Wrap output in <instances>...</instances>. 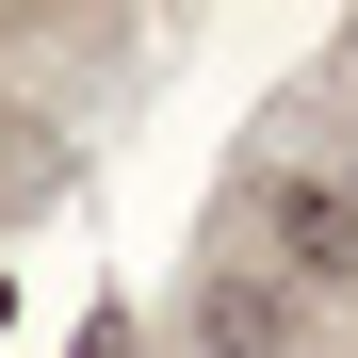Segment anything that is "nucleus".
<instances>
[{"mask_svg": "<svg viewBox=\"0 0 358 358\" xmlns=\"http://www.w3.org/2000/svg\"><path fill=\"white\" fill-rule=\"evenodd\" d=\"M277 245H293V277H358V179H293Z\"/></svg>", "mask_w": 358, "mask_h": 358, "instance_id": "1", "label": "nucleus"}, {"mask_svg": "<svg viewBox=\"0 0 358 358\" xmlns=\"http://www.w3.org/2000/svg\"><path fill=\"white\" fill-rule=\"evenodd\" d=\"M196 342H212V358H277V342H293V293H277V277H212V293H196Z\"/></svg>", "mask_w": 358, "mask_h": 358, "instance_id": "2", "label": "nucleus"}, {"mask_svg": "<svg viewBox=\"0 0 358 358\" xmlns=\"http://www.w3.org/2000/svg\"><path fill=\"white\" fill-rule=\"evenodd\" d=\"M0 326H17V293H0Z\"/></svg>", "mask_w": 358, "mask_h": 358, "instance_id": "3", "label": "nucleus"}]
</instances>
